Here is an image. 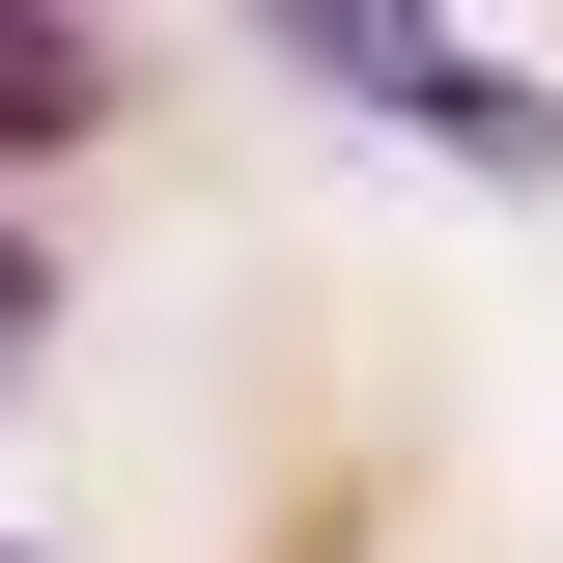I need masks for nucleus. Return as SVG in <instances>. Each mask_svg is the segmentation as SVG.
<instances>
[{
  "label": "nucleus",
  "mask_w": 563,
  "mask_h": 563,
  "mask_svg": "<svg viewBox=\"0 0 563 563\" xmlns=\"http://www.w3.org/2000/svg\"><path fill=\"white\" fill-rule=\"evenodd\" d=\"M254 57H282V85H339V113H395L422 169H479V198H563V85H507L479 29H422V0H282Z\"/></svg>",
  "instance_id": "1"
},
{
  "label": "nucleus",
  "mask_w": 563,
  "mask_h": 563,
  "mask_svg": "<svg viewBox=\"0 0 563 563\" xmlns=\"http://www.w3.org/2000/svg\"><path fill=\"white\" fill-rule=\"evenodd\" d=\"M85 141H113V57H85V29H29V0H0V169H85Z\"/></svg>",
  "instance_id": "2"
},
{
  "label": "nucleus",
  "mask_w": 563,
  "mask_h": 563,
  "mask_svg": "<svg viewBox=\"0 0 563 563\" xmlns=\"http://www.w3.org/2000/svg\"><path fill=\"white\" fill-rule=\"evenodd\" d=\"M29 366H57V225L0 198V395H29Z\"/></svg>",
  "instance_id": "3"
},
{
  "label": "nucleus",
  "mask_w": 563,
  "mask_h": 563,
  "mask_svg": "<svg viewBox=\"0 0 563 563\" xmlns=\"http://www.w3.org/2000/svg\"><path fill=\"white\" fill-rule=\"evenodd\" d=\"M0 563H57V536H0Z\"/></svg>",
  "instance_id": "4"
}]
</instances>
